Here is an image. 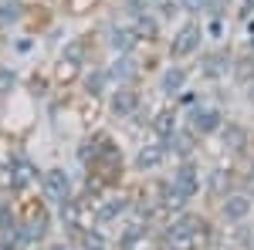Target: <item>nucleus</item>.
Returning <instances> with one entry per match:
<instances>
[{
    "instance_id": "nucleus-26",
    "label": "nucleus",
    "mask_w": 254,
    "mask_h": 250,
    "mask_svg": "<svg viewBox=\"0 0 254 250\" xmlns=\"http://www.w3.org/2000/svg\"><path fill=\"white\" fill-rule=\"evenodd\" d=\"M180 3V10H187V14H200L203 7H207V0H176Z\"/></svg>"
},
{
    "instance_id": "nucleus-19",
    "label": "nucleus",
    "mask_w": 254,
    "mask_h": 250,
    "mask_svg": "<svg viewBox=\"0 0 254 250\" xmlns=\"http://www.w3.org/2000/svg\"><path fill=\"white\" fill-rule=\"evenodd\" d=\"M227 68H231V58L227 54H207L203 58V75H210V78H220Z\"/></svg>"
},
{
    "instance_id": "nucleus-9",
    "label": "nucleus",
    "mask_w": 254,
    "mask_h": 250,
    "mask_svg": "<svg viewBox=\"0 0 254 250\" xmlns=\"http://www.w3.org/2000/svg\"><path fill=\"white\" fill-rule=\"evenodd\" d=\"M129 206V200L119 193V196H109V200H98V223H112L116 216H122Z\"/></svg>"
},
{
    "instance_id": "nucleus-30",
    "label": "nucleus",
    "mask_w": 254,
    "mask_h": 250,
    "mask_svg": "<svg viewBox=\"0 0 254 250\" xmlns=\"http://www.w3.org/2000/svg\"><path fill=\"white\" fill-rule=\"evenodd\" d=\"M44 250H68V247H64V244H48Z\"/></svg>"
},
{
    "instance_id": "nucleus-23",
    "label": "nucleus",
    "mask_w": 254,
    "mask_h": 250,
    "mask_svg": "<svg viewBox=\"0 0 254 250\" xmlns=\"http://www.w3.org/2000/svg\"><path fill=\"white\" fill-rule=\"evenodd\" d=\"M105 78H109V71H92V75H85V88H88V95H102Z\"/></svg>"
},
{
    "instance_id": "nucleus-5",
    "label": "nucleus",
    "mask_w": 254,
    "mask_h": 250,
    "mask_svg": "<svg viewBox=\"0 0 254 250\" xmlns=\"http://www.w3.org/2000/svg\"><path fill=\"white\" fill-rule=\"evenodd\" d=\"M200 38H203V31H200V24H187L173 41V58H187V54H193L196 48H200Z\"/></svg>"
},
{
    "instance_id": "nucleus-15",
    "label": "nucleus",
    "mask_w": 254,
    "mask_h": 250,
    "mask_svg": "<svg viewBox=\"0 0 254 250\" xmlns=\"http://www.w3.org/2000/svg\"><path fill=\"white\" fill-rule=\"evenodd\" d=\"M153 132L166 142L170 135L176 132V112H170V108H163V112H156V118H153Z\"/></svg>"
},
{
    "instance_id": "nucleus-21",
    "label": "nucleus",
    "mask_w": 254,
    "mask_h": 250,
    "mask_svg": "<svg viewBox=\"0 0 254 250\" xmlns=\"http://www.w3.org/2000/svg\"><path fill=\"white\" fill-rule=\"evenodd\" d=\"M224 142H227L231 149H244V146H248V132H244L241 125H227V129H224Z\"/></svg>"
},
{
    "instance_id": "nucleus-33",
    "label": "nucleus",
    "mask_w": 254,
    "mask_h": 250,
    "mask_svg": "<svg viewBox=\"0 0 254 250\" xmlns=\"http://www.w3.org/2000/svg\"><path fill=\"white\" fill-rule=\"evenodd\" d=\"M251 51H254V34H251Z\"/></svg>"
},
{
    "instance_id": "nucleus-12",
    "label": "nucleus",
    "mask_w": 254,
    "mask_h": 250,
    "mask_svg": "<svg viewBox=\"0 0 254 250\" xmlns=\"http://www.w3.org/2000/svg\"><path fill=\"white\" fill-rule=\"evenodd\" d=\"M139 75V68H136V61L129 58V54H119L116 61H112V68H109V78H116V81H132V78Z\"/></svg>"
},
{
    "instance_id": "nucleus-13",
    "label": "nucleus",
    "mask_w": 254,
    "mask_h": 250,
    "mask_svg": "<svg viewBox=\"0 0 254 250\" xmlns=\"http://www.w3.org/2000/svg\"><path fill=\"white\" fill-rule=\"evenodd\" d=\"M163 159H166V142L163 146H142L136 155V166L139 169H156Z\"/></svg>"
},
{
    "instance_id": "nucleus-16",
    "label": "nucleus",
    "mask_w": 254,
    "mask_h": 250,
    "mask_svg": "<svg viewBox=\"0 0 254 250\" xmlns=\"http://www.w3.org/2000/svg\"><path fill=\"white\" fill-rule=\"evenodd\" d=\"M183 85H187V71L173 64V68H166V75H163V92L166 95H176V92H183Z\"/></svg>"
},
{
    "instance_id": "nucleus-3",
    "label": "nucleus",
    "mask_w": 254,
    "mask_h": 250,
    "mask_svg": "<svg viewBox=\"0 0 254 250\" xmlns=\"http://www.w3.org/2000/svg\"><path fill=\"white\" fill-rule=\"evenodd\" d=\"M38 183V166L27 159L24 152H14L7 162V190L10 193H24L27 186Z\"/></svg>"
},
{
    "instance_id": "nucleus-25",
    "label": "nucleus",
    "mask_w": 254,
    "mask_h": 250,
    "mask_svg": "<svg viewBox=\"0 0 254 250\" xmlns=\"http://www.w3.org/2000/svg\"><path fill=\"white\" fill-rule=\"evenodd\" d=\"M227 183H231V176L224 173V169H217V173L210 176V186H214V193H217V196H224V186H227Z\"/></svg>"
},
{
    "instance_id": "nucleus-17",
    "label": "nucleus",
    "mask_w": 254,
    "mask_h": 250,
    "mask_svg": "<svg viewBox=\"0 0 254 250\" xmlns=\"http://www.w3.org/2000/svg\"><path fill=\"white\" fill-rule=\"evenodd\" d=\"M196 244H200V237H193V233L173 230V227H170V233H166V247L170 250H193Z\"/></svg>"
},
{
    "instance_id": "nucleus-22",
    "label": "nucleus",
    "mask_w": 254,
    "mask_h": 250,
    "mask_svg": "<svg viewBox=\"0 0 254 250\" xmlns=\"http://www.w3.org/2000/svg\"><path fill=\"white\" fill-rule=\"evenodd\" d=\"M14 85H17V71H14L10 64H0V98L10 95V92H14Z\"/></svg>"
},
{
    "instance_id": "nucleus-20",
    "label": "nucleus",
    "mask_w": 254,
    "mask_h": 250,
    "mask_svg": "<svg viewBox=\"0 0 254 250\" xmlns=\"http://www.w3.org/2000/svg\"><path fill=\"white\" fill-rule=\"evenodd\" d=\"M136 38H146V41H153L156 38V20L153 17H146V14H136Z\"/></svg>"
},
{
    "instance_id": "nucleus-6",
    "label": "nucleus",
    "mask_w": 254,
    "mask_h": 250,
    "mask_svg": "<svg viewBox=\"0 0 254 250\" xmlns=\"http://www.w3.org/2000/svg\"><path fill=\"white\" fill-rule=\"evenodd\" d=\"M190 129L200 132V135H210L217 129H224V118H220L217 108H196L193 115H190Z\"/></svg>"
},
{
    "instance_id": "nucleus-27",
    "label": "nucleus",
    "mask_w": 254,
    "mask_h": 250,
    "mask_svg": "<svg viewBox=\"0 0 254 250\" xmlns=\"http://www.w3.org/2000/svg\"><path fill=\"white\" fill-rule=\"evenodd\" d=\"M64 58H71V61H81V41H71V44L64 48Z\"/></svg>"
},
{
    "instance_id": "nucleus-24",
    "label": "nucleus",
    "mask_w": 254,
    "mask_h": 250,
    "mask_svg": "<svg viewBox=\"0 0 254 250\" xmlns=\"http://www.w3.org/2000/svg\"><path fill=\"white\" fill-rule=\"evenodd\" d=\"M75 75H78V61L61 58V61H58V78H61V81H71Z\"/></svg>"
},
{
    "instance_id": "nucleus-18",
    "label": "nucleus",
    "mask_w": 254,
    "mask_h": 250,
    "mask_svg": "<svg viewBox=\"0 0 254 250\" xmlns=\"http://www.w3.org/2000/svg\"><path fill=\"white\" fill-rule=\"evenodd\" d=\"M187 200H190V196H187L183 190H176L173 183H170V186L163 190V206H166V210H173V213L183 210V206H187Z\"/></svg>"
},
{
    "instance_id": "nucleus-28",
    "label": "nucleus",
    "mask_w": 254,
    "mask_h": 250,
    "mask_svg": "<svg viewBox=\"0 0 254 250\" xmlns=\"http://www.w3.org/2000/svg\"><path fill=\"white\" fill-rule=\"evenodd\" d=\"M14 48H17L20 54H24V51H31V48H34V41H31V38H20L17 44H14Z\"/></svg>"
},
{
    "instance_id": "nucleus-32",
    "label": "nucleus",
    "mask_w": 254,
    "mask_h": 250,
    "mask_svg": "<svg viewBox=\"0 0 254 250\" xmlns=\"http://www.w3.org/2000/svg\"><path fill=\"white\" fill-rule=\"evenodd\" d=\"M0 250H10V247H7V244H3V240H0Z\"/></svg>"
},
{
    "instance_id": "nucleus-1",
    "label": "nucleus",
    "mask_w": 254,
    "mask_h": 250,
    "mask_svg": "<svg viewBox=\"0 0 254 250\" xmlns=\"http://www.w3.org/2000/svg\"><path fill=\"white\" fill-rule=\"evenodd\" d=\"M48 230H51V216H48V210H44V203H31V206H27V213L20 216V233H24V244H27V247L44 244Z\"/></svg>"
},
{
    "instance_id": "nucleus-2",
    "label": "nucleus",
    "mask_w": 254,
    "mask_h": 250,
    "mask_svg": "<svg viewBox=\"0 0 254 250\" xmlns=\"http://www.w3.org/2000/svg\"><path fill=\"white\" fill-rule=\"evenodd\" d=\"M41 196H44V203H51V206H61L64 200H71V176L64 173V169H44L41 173Z\"/></svg>"
},
{
    "instance_id": "nucleus-29",
    "label": "nucleus",
    "mask_w": 254,
    "mask_h": 250,
    "mask_svg": "<svg viewBox=\"0 0 254 250\" xmlns=\"http://www.w3.org/2000/svg\"><path fill=\"white\" fill-rule=\"evenodd\" d=\"M122 250H146V244H139V240H132V244H122Z\"/></svg>"
},
{
    "instance_id": "nucleus-4",
    "label": "nucleus",
    "mask_w": 254,
    "mask_h": 250,
    "mask_svg": "<svg viewBox=\"0 0 254 250\" xmlns=\"http://www.w3.org/2000/svg\"><path fill=\"white\" fill-rule=\"evenodd\" d=\"M173 186H176V190H183L190 200L200 193V169H196L190 159H187V162H180V169L173 173Z\"/></svg>"
},
{
    "instance_id": "nucleus-10",
    "label": "nucleus",
    "mask_w": 254,
    "mask_h": 250,
    "mask_svg": "<svg viewBox=\"0 0 254 250\" xmlns=\"http://www.w3.org/2000/svg\"><path fill=\"white\" fill-rule=\"evenodd\" d=\"M20 17H24V3L20 0H0V31L17 27Z\"/></svg>"
},
{
    "instance_id": "nucleus-8",
    "label": "nucleus",
    "mask_w": 254,
    "mask_h": 250,
    "mask_svg": "<svg viewBox=\"0 0 254 250\" xmlns=\"http://www.w3.org/2000/svg\"><path fill=\"white\" fill-rule=\"evenodd\" d=\"M136 108H139V95L132 88H119L116 95H112V112H116L119 118L136 115Z\"/></svg>"
},
{
    "instance_id": "nucleus-14",
    "label": "nucleus",
    "mask_w": 254,
    "mask_h": 250,
    "mask_svg": "<svg viewBox=\"0 0 254 250\" xmlns=\"http://www.w3.org/2000/svg\"><path fill=\"white\" fill-rule=\"evenodd\" d=\"M166 152H176V155H183V159H190V152H193V132H173L166 139Z\"/></svg>"
},
{
    "instance_id": "nucleus-7",
    "label": "nucleus",
    "mask_w": 254,
    "mask_h": 250,
    "mask_svg": "<svg viewBox=\"0 0 254 250\" xmlns=\"http://www.w3.org/2000/svg\"><path fill=\"white\" fill-rule=\"evenodd\" d=\"M248 213H251V196L248 193H231V196H224V216L227 220H248Z\"/></svg>"
},
{
    "instance_id": "nucleus-31",
    "label": "nucleus",
    "mask_w": 254,
    "mask_h": 250,
    "mask_svg": "<svg viewBox=\"0 0 254 250\" xmlns=\"http://www.w3.org/2000/svg\"><path fill=\"white\" fill-rule=\"evenodd\" d=\"M81 250H105V247H95V244H81Z\"/></svg>"
},
{
    "instance_id": "nucleus-11",
    "label": "nucleus",
    "mask_w": 254,
    "mask_h": 250,
    "mask_svg": "<svg viewBox=\"0 0 254 250\" xmlns=\"http://www.w3.org/2000/svg\"><path fill=\"white\" fill-rule=\"evenodd\" d=\"M136 31H129V27H112L109 31V44H112V51H119V54H129L132 48H136Z\"/></svg>"
}]
</instances>
